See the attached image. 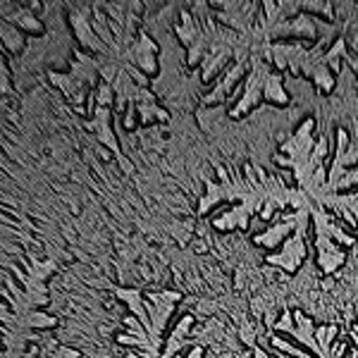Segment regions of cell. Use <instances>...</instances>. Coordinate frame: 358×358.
<instances>
[{"label": "cell", "instance_id": "1", "mask_svg": "<svg viewBox=\"0 0 358 358\" xmlns=\"http://www.w3.org/2000/svg\"><path fill=\"white\" fill-rule=\"evenodd\" d=\"M313 127H315V120H303L301 127L296 129L289 141L282 143V155H277V163L285 165V167H292L294 170V177L308 165V158L313 153V146H315V138H313Z\"/></svg>", "mask_w": 358, "mask_h": 358}, {"label": "cell", "instance_id": "2", "mask_svg": "<svg viewBox=\"0 0 358 358\" xmlns=\"http://www.w3.org/2000/svg\"><path fill=\"white\" fill-rule=\"evenodd\" d=\"M268 65H263L261 57H253V67H251V74L246 77V91L241 96V101L229 110V117L239 120L244 117L263 101V91H265V82H268Z\"/></svg>", "mask_w": 358, "mask_h": 358}, {"label": "cell", "instance_id": "3", "mask_svg": "<svg viewBox=\"0 0 358 358\" xmlns=\"http://www.w3.org/2000/svg\"><path fill=\"white\" fill-rule=\"evenodd\" d=\"M69 22H72V29H74V36H77L79 45H84L86 50H91L96 57H113V48L103 41L101 36L96 34V29L91 27V17L86 10H74L69 15Z\"/></svg>", "mask_w": 358, "mask_h": 358}, {"label": "cell", "instance_id": "4", "mask_svg": "<svg viewBox=\"0 0 358 358\" xmlns=\"http://www.w3.org/2000/svg\"><path fill=\"white\" fill-rule=\"evenodd\" d=\"M110 120H113V110H110V108L98 106V103H96L94 117H91L89 122H84V129L94 131L96 141H101L103 146H106L108 151L115 155V160H117L120 155H122V151H120V143H117V136H115V131H113V127H110Z\"/></svg>", "mask_w": 358, "mask_h": 358}, {"label": "cell", "instance_id": "5", "mask_svg": "<svg viewBox=\"0 0 358 358\" xmlns=\"http://www.w3.org/2000/svg\"><path fill=\"white\" fill-rule=\"evenodd\" d=\"M179 299H182L179 292H158V294H146V296H143V306H146L148 315H151V322H153V330L158 334H163L167 317H170V313H175V303Z\"/></svg>", "mask_w": 358, "mask_h": 358}, {"label": "cell", "instance_id": "6", "mask_svg": "<svg viewBox=\"0 0 358 358\" xmlns=\"http://www.w3.org/2000/svg\"><path fill=\"white\" fill-rule=\"evenodd\" d=\"M303 258H306L303 236L294 232L292 236H287V239H285L280 256H268V258H265V263L275 265V268H282L285 273H296V270L301 268Z\"/></svg>", "mask_w": 358, "mask_h": 358}, {"label": "cell", "instance_id": "7", "mask_svg": "<svg viewBox=\"0 0 358 358\" xmlns=\"http://www.w3.org/2000/svg\"><path fill=\"white\" fill-rule=\"evenodd\" d=\"M315 248H317V265L325 275H334L346 263V253L334 244V239L325 234H315Z\"/></svg>", "mask_w": 358, "mask_h": 358}, {"label": "cell", "instance_id": "8", "mask_svg": "<svg viewBox=\"0 0 358 358\" xmlns=\"http://www.w3.org/2000/svg\"><path fill=\"white\" fill-rule=\"evenodd\" d=\"M48 79L53 82L57 89L65 94L69 101L74 103V106H79V103H84L86 98L91 96V89L86 84L79 82L74 74H57V72H48Z\"/></svg>", "mask_w": 358, "mask_h": 358}, {"label": "cell", "instance_id": "9", "mask_svg": "<svg viewBox=\"0 0 358 358\" xmlns=\"http://www.w3.org/2000/svg\"><path fill=\"white\" fill-rule=\"evenodd\" d=\"M72 74L86 86H94L101 79V69H98V57L84 53V50H77L74 53V62H72Z\"/></svg>", "mask_w": 358, "mask_h": 358}, {"label": "cell", "instance_id": "10", "mask_svg": "<svg viewBox=\"0 0 358 358\" xmlns=\"http://www.w3.org/2000/svg\"><path fill=\"white\" fill-rule=\"evenodd\" d=\"M296 213L294 215H287L285 217V222H280V224H275V227H270L265 234H258L256 239V244L258 246H263V248H275V246H280V244H285V239L289 236L292 232H296Z\"/></svg>", "mask_w": 358, "mask_h": 358}, {"label": "cell", "instance_id": "11", "mask_svg": "<svg viewBox=\"0 0 358 358\" xmlns=\"http://www.w3.org/2000/svg\"><path fill=\"white\" fill-rule=\"evenodd\" d=\"M244 72H246V62H236V65L220 79V84L213 89V94L206 96V101H203L206 106H213V103H224V96H227L229 91H232V86L239 82L241 77H244Z\"/></svg>", "mask_w": 358, "mask_h": 358}, {"label": "cell", "instance_id": "12", "mask_svg": "<svg viewBox=\"0 0 358 358\" xmlns=\"http://www.w3.org/2000/svg\"><path fill=\"white\" fill-rule=\"evenodd\" d=\"M3 17H5V22H13L15 27H22L24 31L43 34V24L34 17V10H29V8H15V13H10L3 5Z\"/></svg>", "mask_w": 358, "mask_h": 358}, {"label": "cell", "instance_id": "13", "mask_svg": "<svg viewBox=\"0 0 358 358\" xmlns=\"http://www.w3.org/2000/svg\"><path fill=\"white\" fill-rule=\"evenodd\" d=\"M194 325V315H184L182 320H179V325L175 327V332L170 334V339H167V346L163 351V356H175L179 349H187V342H189V330H192Z\"/></svg>", "mask_w": 358, "mask_h": 358}, {"label": "cell", "instance_id": "14", "mask_svg": "<svg viewBox=\"0 0 358 358\" xmlns=\"http://www.w3.org/2000/svg\"><path fill=\"white\" fill-rule=\"evenodd\" d=\"M263 98L268 103H277V106H287V103H289V96H287V91L282 89V77H280V74H273V72L268 74Z\"/></svg>", "mask_w": 358, "mask_h": 358}, {"label": "cell", "instance_id": "15", "mask_svg": "<svg viewBox=\"0 0 358 358\" xmlns=\"http://www.w3.org/2000/svg\"><path fill=\"white\" fill-rule=\"evenodd\" d=\"M337 327L334 325H320L315 327V339L322 349V356H332V339L337 337Z\"/></svg>", "mask_w": 358, "mask_h": 358}, {"label": "cell", "instance_id": "16", "mask_svg": "<svg viewBox=\"0 0 358 358\" xmlns=\"http://www.w3.org/2000/svg\"><path fill=\"white\" fill-rule=\"evenodd\" d=\"M3 43H5V48L15 50V53L17 50H22V45H24L22 43V34L17 31L15 27H10L8 22H5V27H3Z\"/></svg>", "mask_w": 358, "mask_h": 358}, {"label": "cell", "instance_id": "17", "mask_svg": "<svg viewBox=\"0 0 358 358\" xmlns=\"http://www.w3.org/2000/svg\"><path fill=\"white\" fill-rule=\"evenodd\" d=\"M96 103H98V106L110 108V103H115V91H113V84H108V82L98 84V89H96Z\"/></svg>", "mask_w": 358, "mask_h": 358}, {"label": "cell", "instance_id": "18", "mask_svg": "<svg viewBox=\"0 0 358 358\" xmlns=\"http://www.w3.org/2000/svg\"><path fill=\"white\" fill-rule=\"evenodd\" d=\"M270 342H273V346H275V349H280V351H287V354H289V356H301V358H308V351H301V349H296V346L287 344L285 339L275 337V334H270Z\"/></svg>", "mask_w": 358, "mask_h": 358}, {"label": "cell", "instance_id": "19", "mask_svg": "<svg viewBox=\"0 0 358 358\" xmlns=\"http://www.w3.org/2000/svg\"><path fill=\"white\" fill-rule=\"evenodd\" d=\"M53 356H82V351H74V349H67V346H62V349L53 351Z\"/></svg>", "mask_w": 358, "mask_h": 358}, {"label": "cell", "instance_id": "20", "mask_svg": "<svg viewBox=\"0 0 358 358\" xmlns=\"http://www.w3.org/2000/svg\"><path fill=\"white\" fill-rule=\"evenodd\" d=\"M351 337L356 339V346H358V322H356V325H354V330H351ZM354 356H358V349L354 351Z\"/></svg>", "mask_w": 358, "mask_h": 358}]
</instances>
